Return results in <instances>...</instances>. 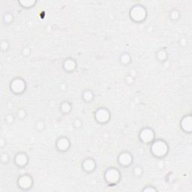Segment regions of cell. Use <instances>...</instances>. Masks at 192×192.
Here are the masks:
<instances>
[{"label":"cell","mask_w":192,"mask_h":192,"mask_svg":"<svg viewBox=\"0 0 192 192\" xmlns=\"http://www.w3.org/2000/svg\"><path fill=\"white\" fill-rule=\"evenodd\" d=\"M169 147L165 141L162 140H157L152 143L151 146V152L154 156L157 158H163L168 154Z\"/></svg>","instance_id":"cell-1"},{"label":"cell","mask_w":192,"mask_h":192,"mask_svg":"<svg viewBox=\"0 0 192 192\" xmlns=\"http://www.w3.org/2000/svg\"><path fill=\"white\" fill-rule=\"evenodd\" d=\"M105 179L110 185H115L121 179V173L116 168H109L105 173Z\"/></svg>","instance_id":"cell-2"},{"label":"cell","mask_w":192,"mask_h":192,"mask_svg":"<svg viewBox=\"0 0 192 192\" xmlns=\"http://www.w3.org/2000/svg\"><path fill=\"white\" fill-rule=\"evenodd\" d=\"M26 82L20 77L14 79L10 84V89H11V92H14L16 95H20V94L23 93L26 90Z\"/></svg>","instance_id":"cell-3"},{"label":"cell","mask_w":192,"mask_h":192,"mask_svg":"<svg viewBox=\"0 0 192 192\" xmlns=\"http://www.w3.org/2000/svg\"><path fill=\"white\" fill-rule=\"evenodd\" d=\"M17 185L19 188L23 191H28L32 188L33 185V179L30 175L23 174L17 179Z\"/></svg>","instance_id":"cell-4"},{"label":"cell","mask_w":192,"mask_h":192,"mask_svg":"<svg viewBox=\"0 0 192 192\" xmlns=\"http://www.w3.org/2000/svg\"><path fill=\"white\" fill-rule=\"evenodd\" d=\"M130 14L133 20L136 22H142L146 19V11L140 5H137L131 10Z\"/></svg>","instance_id":"cell-5"},{"label":"cell","mask_w":192,"mask_h":192,"mask_svg":"<svg viewBox=\"0 0 192 192\" xmlns=\"http://www.w3.org/2000/svg\"><path fill=\"white\" fill-rule=\"evenodd\" d=\"M110 119V113L109 110L105 107H101L95 112V119L101 124L108 122Z\"/></svg>","instance_id":"cell-6"},{"label":"cell","mask_w":192,"mask_h":192,"mask_svg":"<svg viewBox=\"0 0 192 192\" xmlns=\"http://www.w3.org/2000/svg\"><path fill=\"white\" fill-rule=\"evenodd\" d=\"M154 137H155L154 131L149 128H145L142 129L140 131V134H139L140 140L145 143H152L154 140Z\"/></svg>","instance_id":"cell-7"},{"label":"cell","mask_w":192,"mask_h":192,"mask_svg":"<svg viewBox=\"0 0 192 192\" xmlns=\"http://www.w3.org/2000/svg\"><path fill=\"white\" fill-rule=\"evenodd\" d=\"M118 162L120 165L123 167H128L133 162V157L129 152H123L119 155Z\"/></svg>","instance_id":"cell-8"},{"label":"cell","mask_w":192,"mask_h":192,"mask_svg":"<svg viewBox=\"0 0 192 192\" xmlns=\"http://www.w3.org/2000/svg\"><path fill=\"white\" fill-rule=\"evenodd\" d=\"M28 161H29V158H28L27 155L24 152H20V153L17 154L14 158V163L17 167H20V168L26 166L28 164Z\"/></svg>","instance_id":"cell-9"},{"label":"cell","mask_w":192,"mask_h":192,"mask_svg":"<svg viewBox=\"0 0 192 192\" xmlns=\"http://www.w3.org/2000/svg\"><path fill=\"white\" fill-rule=\"evenodd\" d=\"M56 147L61 152H66L70 147V141L67 137H59L56 141Z\"/></svg>","instance_id":"cell-10"},{"label":"cell","mask_w":192,"mask_h":192,"mask_svg":"<svg viewBox=\"0 0 192 192\" xmlns=\"http://www.w3.org/2000/svg\"><path fill=\"white\" fill-rule=\"evenodd\" d=\"M96 164L92 158H86L83 162L82 168L84 171L86 173H92L95 171Z\"/></svg>","instance_id":"cell-11"},{"label":"cell","mask_w":192,"mask_h":192,"mask_svg":"<svg viewBox=\"0 0 192 192\" xmlns=\"http://www.w3.org/2000/svg\"><path fill=\"white\" fill-rule=\"evenodd\" d=\"M77 67V63H76L75 60L74 59L68 58L65 59L63 63V68L65 69V71H68V72H71L74 71Z\"/></svg>","instance_id":"cell-12"},{"label":"cell","mask_w":192,"mask_h":192,"mask_svg":"<svg viewBox=\"0 0 192 192\" xmlns=\"http://www.w3.org/2000/svg\"><path fill=\"white\" fill-rule=\"evenodd\" d=\"M181 127L186 132L190 133L191 131V116H185L182 119Z\"/></svg>","instance_id":"cell-13"},{"label":"cell","mask_w":192,"mask_h":192,"mask_svg":"<svg viewBox=\"0 0 192 192\" xmlns=\"http://www.w3.org/2000/svg\"><path fill=\"white\" fill-rule=\"evenodd\" d=\"M83 99L86 102H92V99H94V94L91 90H86L83 92Z\"/></svg>","instance_id":"cell-14"},{"label":"cell","mask_w":192,"mask_h":192,"mask_svg":"<svg viewBox=\"0 0 192 192\" xmlns=\"http://www.w3.org/2000/svg\"><path fill=\"white\" fill-rule=\"evenodd\" d=\"M60 109L64 113H68L71 110V105L68 102H64L61 104Z\"/></svg>","instance_id":"cell-15"},{"label":"cell","mask_w":192,"mask_h":192,"mask_svg":"<svg viewBox=\"0 0 192 192\" xmlns=\"http://www.w3.org/2000/svg\"><path fill=\"white\" fill-rule=\"evenodd\" d=\"M157 58H158V60L161 62L165 61L167 58L166 51H165L164 49L160 50L157 53Z\"/></svg>","instance_id":"cell-16"},{"label":"cell","mask_w":192,"mask_h":192,"mask_svg":"<svg viewBox=\"0 0 192 192\" xmlns=\"http://www.w3.org/2000/svg\"><path fill=\"white\" fill-rule=\"evenodd\" d=\"M120 61L124 65H128L131 62V57L128 53H124L120 56Z\"/></svg>","instance_id":"cell-17"},{"label":"cell","mask_w":192,"mask_h":192,"mask_svg":"<svg viewBox=\"0 0 192 192\" xmlns=\"http://www.w3.org/2000/svg\"><path fill=\"white\" fill-rule=\"evenodd\" d=\"M4 22H5V23H11V21H12L13 20V16H11L10 14H5V16H4Z\"/></svg>","instance_id":"cell-18"},{"label":"cell","mask_w":192,"mask_h":192,"mask_svg":"<svg viewBox=\"0 0 192 192\" xmlns=\"http://www.w3.org/2000/svg\"><path fill=\"white\" fill-rule=\"evenodd\" d=\"M142 173H143V170L140 167H136L134 170V175L137 176H141Z\"/></svg>","instance_id":"cell-19"},{"label":"cell","mask_w":192,"mask_h":192,"mask_svg":"<svg viewBox=\"0 0 192 192\" xmlns=\"http://www.w3.org/2000/svg\"><path fill=\"white\" fill-rule=\"evenodd\" d=\"M1 160L3 163H7L9 160V156L7 153H2L1 155Z\"/></svg>","instance_id":"cell-20"},{"label":"cell","mask_w":192,"mask_h":192,"mask_svg":"<svg viewBox=\"0 0 192 192\" xmlns=\"http://www.w3.org/2000/svg\"><path fill=\"white\" fill-rule=\"evenodd\" d=\"M26 116V113L24 110L21 109V110H20L18 112H17V116H18L19 118L23 119V118H24Z\"/></svg>","instance_id":"cell-21"},{"label":"cell","mask_w":192,"mask_h":192,"mask_svg":"<svg viewBox=\"0 0 192 192\" xmlns=\"http://www.w3.org/2000/svg\"><path fill=\"white\" fill-rule=\"evenodd\" d=\"M179 17V13L177 11H172L171 12V19L172 20H176L178 19Z\"/></svg>","instance_id":"cell-22"},{"label":"cell","mask_w":192,"mask_h":192,"mask_svg":"<svg viewBox=\"0 0 192 192\" xmlns=\"http://www.w3.org/2000/svg\"><path fill=\"white\" fill-rule=\"evenodd\" d=\"M143 191H157V189L153 188L152 186H147V187L143 189Z\"/></svg>","instance_id":"cell-23"},{"label":"cell","mask_w":192,"mask_h":192,"mask_svg":"<svg viewBox=\"0 0 192 192\" xmlns=\"http://www.w3.org/2000/svg\"><path fill=\"white\" fill-rule=\"evenodd\" d=\"M35 2H20V3H23V7H31L33 4H35Z\"/></svg>","instance_id":"cell-24"},{"label":"cell","mask_w":192,"mask_h":192,"mask_svg":"<svg viewBox=\"0 0 192 192\" xmlns=\"http://www.w3.org/2000/svg\"><path fill=\"white\" fill-rule=\"evenodd\" d=\"M5 121H7L8 122L11 123L14 121V117H13L12 115H8L5 118Z\"/></svg>","instance_id":"cell-25"},{"label":"cell","mask_w":192,"mask_h":192,"mask_svg":"<svg viewBox=\"0 0 192 192\" xmlns=\"http://www.w3.org/2000/svg\"><path fill=\"white\" fill-rule=\"evenodd\" d=\"M8 47V44L7 42H2V49L3 50H6Z\"/></svg>","instance_id":"cell-26"},{"label":"cell","mask_w":192,"mask_h":192,"mask_svg":"<svg viewBox=\"0 0 192 192\" xmlns=\"http://www.w3.org/2000/svg\"><path fill=\"white\" fill-rule=\"evenodd\" d=\"M74 125L76 128H80L82 125V122L80 119H76L74 122Z\"/></svg>","instance_id":"cell-27"}]
</instances>
